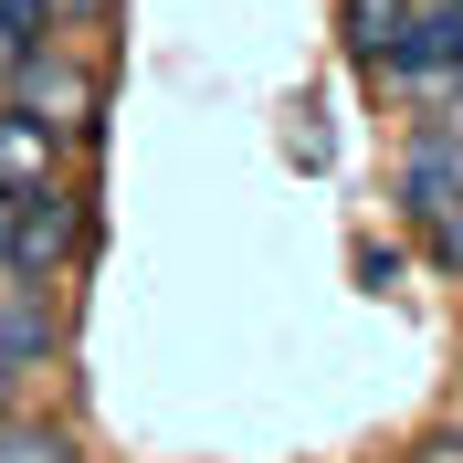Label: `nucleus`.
Wrapping results in <instances>:
<instances>
[{
	"label": "nucleus",
	"instance_id": "obj_6",
	"mask_svg": "<svg viewBox=\"0 0 463 463\" xmlns=\"http://www.w3.org/2000/svg\"><path fill=\"white\" fill-rule=\"evenodd\" d=\"M53 358V306H43V285H11L0 295V369L22 379V369H43Z\"/></svg>",
	"mask_w": 463,
	"mask_h": 463
},
{
	"label": "nucleus",
	"instance_id": "obj_11",
	"mask_svg": "<svg viewBox=\"0 0 463 463\" xmlns=\"http://www.w3.org/2000/svg\"><path fill=\"white\" fill-rule=\"evenodd\" d=\"M453 11H463V0H453Z\"/></svg>",
	"mask_w": 463,
	"mask_h": 463
},
{
	"label": "nucleus",
	"instance_id": "obj_9",
	"mask_svg": "<svg viewBox=\"0 0 463 463\" xmlns=\"http://www.w3.org/2000/svg\"><path fill=\"white\" fill-rule=\"evenodd\" d=\"M43 32H53V22H43V0H0V43H11V53L43 43Z\"/></svg>",
	"mask_w": 463,
	"mask_h": 463
},
{
	"label": "nucleus",
	"instance_id": "obj_2",
	"mask_svg": "<svg viewBox=\"0 0 463 463\" xmlns=\"http://www.w3.org/2000/svg\"><path fill=\"white\" fill-rule=\"evenodd\" d=\"M453 201H463V116H432V127H411V147H401V211L432 232Z\"/></svg>",
	"mask_w": 463,
	"mask_h": 463
},
{
	"label": "nucleus",
	"instance_id": "obj_5",
	"mask_svg": "<svg viewBox=\"0 0 463 463\" xmlns=\"http://www.w3.org/2000/svg\"><path fill=\"white\" fill-rule=\"evenodd\" d=\"M53 179H63V137L32 106H0V201H32Z\"/></svg>",
	"mask_w": 463,
	"mask_h": 463
},
{
	"label": "nucleus",
	"instance_id": "obj_8",
	"mask_svg": "<svg viewBox=\"0 0 463 463\" xmlns=\"http://www.w3.org/2000/svg\"><path fill=\"white\" fill-rule=\"evenodd\" d=\"M0 463H74V442L43 421H0Z\"/></svg>",
	"mask_w": 463,
	"mask_h": 463
},
{
	"label": "nucleus",
	"instance_id": "obj_10",
	"mask_svg": "<svg viewBox=\"0 0 463 463\" xmlns=\"http://www.w3.org/2000/svg\"><path fill=\"white\" fill-rule=\"evenodd\" d=\"M0 401H11V369H0Z\"/></svg>",
	"mask_w": 463,
	"mask_h": 463
},
{
	"label": "nucleus",
	"instance_id": "obj_1",
	"mask_svg": "<svg viewBox=\"0 0 463 463\" xmlns=\"http://www.w3.org/2000/svg\"><path fill=\"white\" fill-rule=\"evenodd\" d=\"M74 242H85V190L53 179V190L22 201V222H0V274H11V285H53Z\"/></svg>",
	"mask_w": 463,
	"mask_h": 463
},
{
	"label": "nucleus",
	"instance_id": "obj_7",
	"mask_svg": "<svg viewBox=\"0 0 463 463\" xmlns=\"http://www.w3.org/2000/svg\"><path fill=\"white\" fill-rule=\"evenodd\" d=\"M401 22H411V0H347V53L379 63L390 43H401Z\"/></svg>",
	"mask_w": 463,
	"mask_h": 463
},
{
	"label": "nucleus",
	"instance_id": "obj_3",
	"mask_svg": "<svg viewBox=\"0 0 463 463\" xmlns=\"http://www.w3.org/2000/svg\"><path fill=\"white\" fill-rule=\"evenodd\" d=\"M390 85H463V11H411L401 43L379 53Z\"/></svg>",
	"mask_w": 463,
	"mask_h": 463
},
{
	"label": "nucleus",
	"instance_id": "obj_4",
	"mask_svg": "<svg viewBox=\"0 0 463 463\" xmlns=\"http://www.w3.org/2000/svg\"><path fill=\"white\" fill-rule=\"evenodd\" d=\"M22 106L53 127V137H95V85L74 63H53L43 43H22Z\"/></svg>",
	"mask_w": 463,
	"mask_h": 463
}]
</instances>
